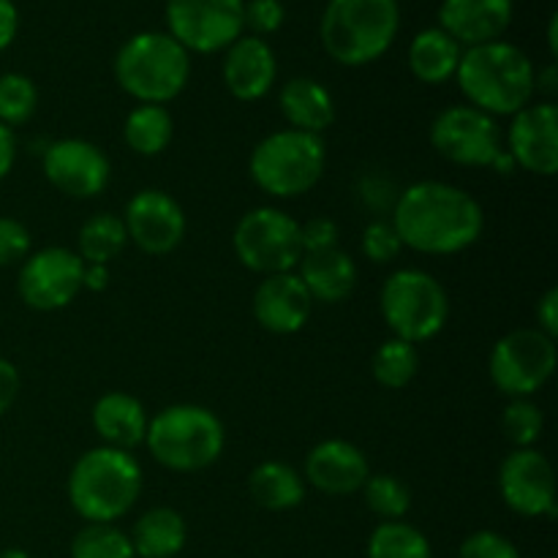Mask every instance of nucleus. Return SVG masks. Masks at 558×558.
Segmentation results:
<instances>
[{
  "label": "nucleus",
  "instance_id": "1",
  "mask_svg": "<svg viewBox=\"0 0 558 558\" xmlns=\"http://www.w3.org/2000/svg\"><path fill=\"white\" fill-rule=\"evenodd\" d=\"M390 221L403 248L425 256L463 254L485 232L483 205L445 180H417L398 191Z\"/></svg>",
  "mask_w": 558,
  "mask_h": 558
},
{
  "label": "nucleus",
  "instance_id": "2",
  "mask_svg": "<svg viewBox=\"0 0 558 558\" xmlns=\"http://www.w3.org/2000/svg\"><path fill=\"white\" fill-rule=\"evenodd\" d=\"M456 82L469 107L490 118H512L537 96L532 58L505 38L463 49Z\"/></svg>",
  "mask_w": 558,
  "mask_h": 558
},
{
  "label": "nucleus",
  "instance_id": "3",
  "mask_svg": "<svg viewBox=\"0 0 558 558\" xmlns=\"http://www.w3.org/2000/svg\"><path fill=\"white\" fill-rule=\"evenodd\" d=\"M145 490V472L134 452L93 447L74 461L65 483L69 505L85 523H118Z\"/></svg>",
  "mask_w": 558,
  "mask_h": 558
},
{
  "label": "nucleus",
  "instance_id": "4",
  "mask_svg": "<svg viewBox=\"0 0 558 558\" xmlns=\"http://www.w3.org/2000/svg\"><path fill=\"white\" fill-rule=\"evenodd\" d=\"M401 31L398 0H330L319 22L325 52L347 69H363L390 52Z\"/></svg>",
  "mask_w": 558,
  "mask_h": 558
},
{
  "label": "nucleus",
  "instance_id": "5",
  "mask_svg": "<svg viewBox=\"0 0 558 558\" xmlns=\"http://www.w3.org/2000/svg\"><path fill=\"white\" fill-rule=\"evenodd\" d=\"M145 447L167 472H205L223 456L227 428L213 409L199 403H172L150 417Z\"/></svg>",
  "mask_w": 558,
  "mask_h": 558
},
{
  "label": "nucleus",
  "instance_id": "6",
  "mask_svg": "<svg viewBox=\"0 0 558 558\" xmlns=\"http://www.w3.org/2000/svg\"><path fill=\"white\" fill-rule=\"evenodd\" d=\"M114 80L136 104L167 107L189 87L191 54L169 33H134L114 54Z\"/></svg>",
  "mask_w": 558,
  "mask_h": 558
},
{
  "label": "nucleus",
  "instance_id": "7",
  "mask_svg": "<svg viewBox=\"0 0 558 558\" xmlns=\"http://www.w3.org/2000/svg\"><path fill=\"white\" fill-rule=\"evenodd\" d=\"M325 140L294 129L267 134L248 158L251 180L262 194L272 199H294L314 191L325 178Z\"/></svg>",
  "mask_w": 558,
  "mask_h": 558
},
{
  "label": "nucleus",
  "instance_id": "8",
  "mask_svg": "<svg viewBox=\"0 0 558 558\" xmlns=\"http://www.w3.org/2000/svg\"><path fill=\"white\" fill-rule=\"evenodd\" d=\"M379 311L392 338L420 347L434 341L450 322V294L428 270L401 267L381 283Z\"/></svg>",
  "mask_w": 558,
  "mask_h": 558
},
{
  "label": "nucleus",
  "instance_id": "9",
  "mask_svg": "<svg viewBox=\"0 0 558 558\" xmlns=\"http://www.w3.org/2000/svg\"><path fill=\"white\" fill-rule=\"evenodd\" d=\"M232 251L245 270L262 278L298 270L303 259L300 221L281 207H254L234 223Z\"/></svg>",
  "mask_w": 558,
  "mask_h": 558
},
{
  "label": "nucleus",
  "instance_id": "10",
  "mask_svg": "<svg viewBox=\"0 0 558 558\" xmlns=\"http://www.w3.org/2000/svg\"><path fill=\"white\" fill-rule=\"evenodd\" d=\"M556 338L537 327H518L494 343L488 357V376L501 396L532 398L556 374Z\"/></svg>",
  "mask_w": 558,
  "mask_h": 558
},
{
  "label": "nucleus",
  "instance_id": "11",
  "mask_svg": "<svg viewBox=\"0 0 558 558\" xmlns=\"http://www.w3.org/2000/svg\"><path fill=\"white\" fill-rule=\"evenodd\" d=\"M430 147L456 167L490 169L505 153V131L496 118L469 107L450 104L434 118L428 129Z\"/></svg>",
  "mask_w": 558,
  "mask_h": 558
},
{
  "label": "nucleus",
  "instance_id": "12",
  "mask_svg": "<svg viewBox=\"0 0 558 558\" xmlns=\"http://www.w3.org/2000/svg\"><path fill=\"white\" fill-rule=\"evenodd\" d=\"M245 0H167V33L189 54L223 52L245 31Z\"/></svg>",
  "mask_w": 558,
  "mask_h": 558
},
{
  "label": "nucleus",
  "instance_id": "13",
  "mask_svg": "<svg viewBox=\"0 0 558 558\" xmlns=\"http://www.w3.org/2000/svg\"><path fill=\"white\" fill-rule=\"evenodd\" d=\"M82 272H85V262L76 251L65 245H47V248L31 251V256L20 265L16 292L27 308L52 314V311L69 308L80 298Z\"/></svg>",
  "mask_w": 558,
  "mask_h": 558
},
{
  "label": "nucleus",
  "instance_id": "14",
  "mask_svg": "<svg viewBox=\"0 0 558 558\" xmlns=\"http://www.w3.org/2000/svg\"><path fill=\"white\" fill-rule=\"evenodd\" d=\"M41 169L49 185L71 199H96L112 180L107 153L96 142L80 136L49 142L41 150Z\"/></svg>",
  "mask_w": 558,
  "mask_h": 558
},
{
  "label": "nucleus",
  "instance_id": "15",
  "mask_svg": "<svg viewBox=\"0 0 558 558\" xmlns=\"http://www.w3.org/2000/svg\"><path fill=\"white\" fill-rule=\"evenodd\" d=\"M123 227L129 243L147 256H167L180 248L189 232L183 205L161 189H142L125 202Z\"/></svg>",
  "mask_w": 558,
  "mask_h": 558
},
{
  "label": "nucleus",
  "instance_id": "16",
  "mask_svg": "<svg viewBox=\"0 0 558 558\" xmlns=\"http://www.w3.org/2000/svg\"><path fill=\"white\" fill-rule=\"evenodd\" d=\"M499 496L521 518L556 515V472L537 447L512 450L499 466Z\"/></svg>",
  "mask_w": 558,
  "mask_h": 558
},
{
  "label": "nucleus",
  "instance_id": "17",
  "mask_svg": "<svg viewBox=\"0 0 558 558\" xmlns=\"http://www.w3.org/2000/svg\"><path fill=\"white\" fill-rule=\"evenodd\" d=\"M505 150L518 169L537 178L558 172V107L548 98L532 101L510 118Z\"/></svg>",
  "mask_w": 558,
  "mask_h": 558
},
{
  "label": "nucleus",
  "instance_id": "18",
  "mask_svg": "<svg viewBox=\"0 0 558 558\" xmlns=\"http://www.w3.org/2000/svg\"><path fill=\"white\" fill-rule=\"evenodd\" d=\"M314 305L308 289L294 270L262 278L251 300L256 325L272 336H294L303 330L314 314Z\"/></svg>",
  "mask_w": 558,
  "mask_h": 558
},
{
  "label": "nucleus",
  "instance_id": "19",
  "mask_svg": "<svg viewBox=\"0 0 558 558\" xmlns=\"http://www.w3.org/2000/svg\"><path fill=\"white\" fill-rule=\"evenodd\" d=\"M371 474L365 452L354 441L325 439L305 456L303 480L325 496L360 494Z\"/></svg>",
  "mask_w": 558,
  "mask_h": 558
},
{
  "label": "nucleus",
  "instance_id": "20",
  "mask_svg": "<svg viewBox=\"0 0 558 558\" xmlns=\"http://www.w3.org/2000/svg\"><path fill=\"white\" fill-rule=\"evenodd\" d=\"M223 85L229 96L243 104L262 101L276 87L278 60L270 44L259 36L243 33L238 41L223 49Z\"/></svg>",
  "mask_w": 558,
  "mask_h": 558
},
{
  "label": "nucleus",
  "instance_id": "21",
  "mask_svg": "<svg viewBox=\"0 0 558 558\" xmlns=\"http://www.w3.org/2000/svg\"><path fill=\"white\" fill-rule=\"evenodd\" d=\"M515 16V0H441L439 27L463 49L505 38Z\"/></svg>",
  "mask_w": 558,
  "mask_h": 558
},
{
  "label": "nucleus",
  "instance_id": "22",
  "mask_svg": "<svg viewBox=\"0 0 558 558\" xmlns=\"http://www.w3.org/2000/svg\"><path fill=\"white\" fill-rule=\"evenodd\" d=\"M90 423L104 447L134 452L136 447L145 445L150 414H147L145 403L131 392L109 390L93 403Z\"/></svg>",
  "mask_w": 558,
  "mask_h": 558
},
{
  "label": "nucleus",
  "instance_id": "23",
  "mask_svg": "<svg viewBox=\"0 0 558 558\" xmlns=\"http://www.w3.org/2000/svg\"><path fill=\"white\" fill-rule=\"evenodd\" d=\"M294 272L305 283L311 300L322 305H336L352 298L360 278L357 262L341 245L330 251H316V254H303Z\"/></svg>",
  "mask_w": 558,
  "mask_h": 558
},
{
  "label": "nucleus",
  "instance_id": "24",
  "mask_svg": "<svg viewBox=\"0 0 558 558\" xmlns=\"http://www.w3.org/2000/svg\"><path fill=\"white\" fill-rule=\"evenodd\" d=\"M278 107L289 129L322 136L338 118L336 98L314 76H294L278 90Z\"/></svg>",
  "mask_w": 558,
  "mask_h": 558
},
{
  "label": "nucleus",
  "instance_id": "25",
  "mask_svg": "<svg viewBox=\"0 0 558 558\" xmlns=\"http://www.w3.org/2000/svg\"><path fill=\"white\" fill-rule=\"evenodd\" d=\"M463 47L452 36H447L439 25L425 27L412 38L407 52L409 71L423 85H447L456 80L458 63H461Z\"/></svg>",
  "mask_w": 558,
  "mask_h": 558
},
{
  "label": "nucleus",
  "instance_id": "26",
  "mask_svg": "<svg viewBox=\"0 0 558 558\" xmlns=\"http://www.w3.org/2000/svg\"><path fill=\"white\" fill-rule=\"evenodd\" d=\"M129 537L136 558H174L189 543V526L172 507H150L136 518Z\"/></svg>",
  "mask_w": 558,
  "mask_h": 558
},
{
  "label": "nucleus",
  "instance_id": "27",
  "mask_svg": "<svg viewBox=\"0 0 558 558\" xmlns=\"http://www.w3.org/2000/svg\"><path fill=\"white\" fill-rule=\"evenodd\" d=\"M303 474L283 461H262L248 474V494L262 510L289 512L305 501Z\"/></svg>",
  "mask_w": 558,
  "mask_h": 558
},
{
  "label": "nucleus",
  "instance_id": "28",
  "mask_svg": "<svg viewBox=\"0 0 558 558\" xmlns=\"http://www.w3.org/2000/svg\"><path fill=\"white\" fill-rule=\"evenodd\" d=\"M174 136V120L167 107L158 104H136L123 120V142L131 153L142 158L161 156Z\"/></svg>",
  "mask_w": 558,
  "mask_h": 558
},
{
  "label": "nucleus",
  "instance_id": "29",
  "mask_svg": "<svg viewBox=\"0 0 558 558\" xmlns=\"http://www.w3.org/2000/svg\"><path fill=\"white\" fill-rule=\"evenodd\" d=\"M129 245L123 218L118 213H96L76 232V254L85 265H107L118 259Z\"/></svg>",
  "mask_w": 558,
  "mask_h": 558
},
{
  "label": "nucleus",
  "instance_id": "30",
  "mask_svg": "<svg viewBox=\"0 0 558 558\" xmlns=\"http://www.w3.org/2000/svg\"><path fill=\"white\" fill-rule=\"evenodd\" d=\"M420 371V352L414 343L401 341V338H387L376 347L374 360H371V374L376 385L385 390H407Z\"/></svg>",
  "mask_w": 558,
  "mask_h": 558
},
{
  "label": "nucleus",
  "instance_id": "31",
  "mask_svg": "<svg viewBox=\"0 0 558 558\" xmlns=\"http://www.w3.org/2000/svg\"><path fill=\"white\" fill-rule=\"evenodd\" d=\"M368 558H434L428 537L407 521H379L365 545Z\"/></svg>",
  "mask_w": 558,
  "mask_h": 558
},
{
  "label": "nucleus",
  "instance_id": "32",
  "mask_svg": "<svg viewBox=\"0 0 558 558\" xmlns=\"http://www.w3.org/2000/svg\"><path fill=\"white\" fill-rule=\"evenodd\" d=\"M363 501L379 521H403L412 510V490L396 474H368L363 485Z\"/></svg>",
  "mask_w": 558,
  "mask_h": 558
},
{
  "label": "nucleus",
  "instance_id": "33",
  "mask_svg": "<svg viewBox=\"0 0 558 558\" xmlns=\"http://www.w3.org/2000/svg\"><path fill=\"white\" fill-rule=\"evenodd\" d=\"M71 558H136L129 532L118 523H85L71 539Z\"/></svg>",
  "mask_w": 558,
  "mask_h": 558
},
{
  "label": "nucleus",
  "instance_id": "34",
  "mask_svg": "<svg viewBox=\"0 0 558 558\" xmlns=\"http://www.w3.org/2000/svg\"><path fill=\"white\" fill-rule=\"evenodd\" d=\"M38 109V87L36 82L20 71L0 74V123L16 129L25 125Z\"/></svg>",
  "mask_w": 558,
  "mask_h": 558
},
{
  "label": "nucleus",
  "instance_id": "35",
  "mask_svg": "<svg viewBox=\"0 0 558 558\" xmlns=\"http://www.w3.org/2000/svg\"><path fill=\"white\" fill-rule=\"evenodd\" d=\"M545 430V414L532 398H512L501 412V434L510 441L512 450L537 447Z\"/></svg>",
  "mask_w": 558,
  "mask_h": 558
},
{
  "label": "nucleus",
  "instance_id": "36",
  "mask_svg": "<svg viewBox=\"0 0 558 558\" xmlns=\"http://www.w3.org/2000/svg\"><path fill=\"white\" fill-rule=\"evenodd\" d=\"M360 251H363V256L371 265H390V262L401 256L403 243L390 218H374V221L365 223L363 238H360Z\"/></svg>",
  "mask_w": 558,
  "mask_h": 558
},
{
  "label": "nucleus",
  "instance_id": "37",
  "mask_svg": "<svg viewBox=\"0 0 558 558\" xmlns=\"http://www.w3.org/2000/svg\"><path fill=\"white\" fill-rule=\"evenodd\" d=\"M458 558H523L518 545L510 537L490 529H480V532L469 534L458 548Z\"/></svg>",
  "mask_w": 558,
  "mask_h": 558
},
{
  "label": "nucleus",
  "instance_id": "38",
  "mask_svg": "<svg viewBox=\"0 0 558 558\" xmlns=\"http://www.w3.org/2000/svg\"><path fill=\"white\" fill-rule=\"evenodd\" d=\"M33 238L22 221L0 216V267L22 265L31 256Z\"/></svg>",
  "mask_w": 558,
  "mask_h": 558
},
{
  "label": "nucleus",
  "instance_id": "39",
  "mask_svg": "<svg viewBox=\"0 0 558 558\" xmlns=\"http://www.w3.org/2000/svg\"><path fill=\"white\" fill-rule=\"evenodd\" d=\"M243 22L251 36H272L287 22V9H283L281 0H245Z\"/></svg>",
  "mask_w": 558,
  "mask_h": 558
},
{
  "label": "nucleus",
  "instance_id": "40",
  "mask_svg": "<svg viewBox=\"0 0 558 558\" xmlns=\"http://www.w3.org/2000/svg\"><path fill=\"white\" fill-rule=\"evenodd\" d=\"M300 240H303V254H316V251L338 248L341 229L332 218L316 216L308 223H300Z\"/></svg>",
  "mask_w": 558,
  "mask_h": 558
},
{
  "label": "nucleus",
  "instance_id": "41",
  "mask_svg": "<svg viewBox=\"0 0 558 558\" xmlns=\"http://www.w3.org/2000/svg\"><path fill=\"white\" fill-rule=\"evenodd\" d=\"M20 390H22L20 371H16V365L11 363V360L0 357V417L14 407L16 398H20Z\"/></svg>",
  "mask_w": 558,
  "mask_h": 558
},
{
  "label": "nucleus",
  "instance_id": "42",
  "mask_svg": "<svg viewBox=\"0 0 558 558\" xmlns=\"http://www.w3.org/2000/svg\"><path fill=\"white\" fill-rule=\"evenodd\" d=\"M537 330L545 332V336L556 338L558 336V289L550 287L545 289L543 298L537 300Z\"/></svg>",
  "mask_w": 558,
  "mask_h": 558
},
{
  "label": "nucleus",
  "instance_id": "43",
  "mask_svg": "<svg viewBox=\"0 0 558 558\" xmlns=\"http://www.w3.org/2000/svg\"><path fill=\"white\" fill-rule=\"evenodd\" d=\"M16 33H20V9L14 0H0V52L14 44Z\"/></svg>",
  "mask_w": 558,
  "mask_h": 558
},
{
  "label": "nucleus",
  "instance_id": "44",
  "mask_svg": "<svg viewBox=\"0 0 558 558\" xmlns=\"http://www.w3.org/2000/svg\"><path fill=\"white\" fill-rule=\"evenodd\" d=\"M14 163H16V134L14 129L0 123V180L9 178Z\"/></svg>",
  "mask_w": 558,
  "mask_h": 558
},
{
  "label": "nucleus",
  "instance_id": "45",
  "mask_svg": "<svg viewBox=\"0 0 558 558\" xmlns=\"http://www.w3.org/2000/svg\"><path fill=\"white\" fill-rule=\"evenodd\" d=\"M107 287H109V267L85 265V272H82V289H87V292H104Z\"/></svg>",
  "mask_w": 558,
  "mask_h": 558
},
{
  "label": "nucleus",
  "instance_id": "46",
  "mask_svg": "<svg viewBox=\"0 0 558 558\" xmlns=\"http://www.w3.org/2000/svg\"><path fill=\"white\" fill-rule=\"evenodd\" d=\"M556 90H558V65L548 63L543 71H537V93L548 96L550 101Z\"/></svg>",
  "mask_w": 558,
  "mask_h": 558
},
{
  "label": "nucleus",
  "instance_id": "47",
  "mask_svg": "<svg viewBox=\"0 0 558 558\" xmlns=\"http://www.w3.org/2000/svg\"><path fill=\"white\" fill-rule=\"evenodd\" d=\"M556 33H558V16L550 14V20H548V49H550V54H554V58L558 54Z\"/></svg>",
  "mask_w": 558,
  "mask_h": 558
},
{
  "label": "nucleus",
  "instance_id": "48",
  "mask_svg": "<svg viewBox=\"0 0 558 558\" xmlns=\"http://www.w3.org/2000/svg\"><path fill=\"white\" fill-rule=\"evenodd\" d=\"M0 558H31V554H25V550H20V548H9L0 554Z\"/></svg>",
  "mask_w": 558,
  "mask_h": 558
}]
</instances>
